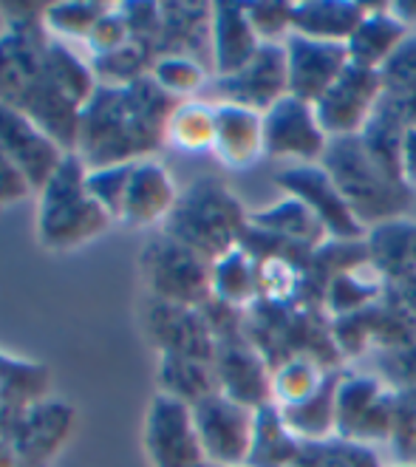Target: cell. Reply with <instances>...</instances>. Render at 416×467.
<instances>
[{"label":"cell","instance_id":"cell-1","mask_svg":"<svg viewBox=\"0 0 416 467\" xmlns=\"http://www.w3.org/2000/svg\"><path fill=\"white\" fill-rule=\"evenodd\" d=\"M97 88L88 57L51 37L43 20L6 26L0 35V102L17 108L68 153Z\"/></svg>","mask_w":416,"mask_h":467},{"label":"cell","instance_id":"cell-2","mask_svg":"<svg viewBox=\"0 0 416 467\" xmlns=\"http://www.w3.org/2000/svg\"><path fill=\"white\" fill-rule=\"evenodd\" d=\"M176 105L179 99L164 94L151 77L125 88L99 86L79 114L74 156L86 171L153 159L161 145H168L164 130Z\"/></svg>","mask_w":416,"mask_h":467},{"label":"cell","instance_id":"cell-3","mask_svg":"<svg viewBox=\"0 0 416 467\" xmlns=\"http://www.w3.org/2000/svg\"><path fill=\"white\" fill-rule=\"evenodd\" d=\"M246 227L249 218L230 190L215 179H199L179 196L161 233L207 264H215L241 246Z\"/></svg>","mask_w":416,"mask_h":467},{"label":"cell","instance_id":"cell-4","mask_svg":"<svg viewBox=\"0 0 416 467\" xmlns=\"http://www.w3.org/2000/svg\"><path fill=\"white\" fill-rule=\"evenodd\" d=\"M86 164L74 153L37 193V241L48 253H71L97 241L114 224L110 215L91 199L86 187Z\"/></svg>","mask_w":416,"mask_h":467},{"label":"cell","instance_id":"cell-5","mask_svg":"<svg viewBox=\"0 0 416 467\" xmlns=\"http://www.w3.org/2000/svg\"><path fill=\"white\" fill-rule=\"evenodd\" d=\"M323 168L335 179L340 193L357 213V218L363 213H369L371 218L394 215L405 207L408 187L380 168L363 148V142H359V136L331 140L323 156ZM359 222H363V218H359Z\"/></svg>","mask_w":416,"mask_h":467},{"label":"cell","instance_id":"cell-6","mask_svg":"<svg viewBox=\"0 0 416 467\" xmlns=\"http://www.w3.org/2000/svg\"><path fill=\"white\" fill-rule=\"evenodd\" d=\"M139 272H142V284L151 300H159V304L202 309L213 300V264H207L196 253H190L187 246H182L164 233L153 235L142 246Z\"/></svg>","mask_w":416,"mask_h":467},{"label":"cell","instance_id":"cell-7","mask_svg":"<svg viewBox=\"0 0 416 467\" xmlns=\"http://www.w3.org/2000/svg\"><path fill=\"white\" fill-rule=\"evenodd\" d=\"M192 420L204 451V462L213 467H246L255 439V410L227 394H210L192 405Z\"/></svg>","mask_w":416,"mask_h":467},{"label":"cell","instance_id":"cell-8","mask_svg":"<svg viewBox=\"0 0 416 467\" xmlns=\"http://www.w3.org/2000/svg\"><path fill=\"white\" fill-rule=\"evenodd\" d=\"M145 453L153 467H202L204 451L192 420V405L156 394L148 405L142 428Z\"/></svg>","mask_w":416,"mask_h":467},{"label":"cell","instance_id":"cell-9","mask_svg":"<svg viewBox=\"0 0 416 467\" xmlns=\"http://www.w3.org/2000/svg\"><path fill=\"white\" fill-rule=\"evenodd\" d=\"M380 99H382L380 71L351 63L335 86L315 102V114L328 140H348V136H359L366 130Z\"/></svg>","mask_w":416,"mask_h":467},{"label":"cell","instance_id":"cell-10","mask_svg":"<svg viewBox=\"0 0 416 467\" xmlns=\"http://www.w3.org/2000/svg\"><path fill=\"white\" fill-rule=\"evenodd\" d=\"M328 136L317 122L315 105L284 97L264 114V156L295 164H317L326 156Z\"/></svg>","mask_w":416,"mask_h":467},{"label":"cell","instance_id":"cell-11","mask_svg":"<svg viewBox=\"0 0 416 467\" xmlns=\"http://www.w3.org/2000/svg\"><path fill=\"white\" fill-rule=\"evenodd\" d=\"M74 422L77 410L66 400L48 397L32 408H26L9 439L17 467H48L68 445Z\"/></svg>","mask_w":416,"mask_h":467},{"label":"cell","instance_id":"cell-12","mask_svg":"<svg viewBox=\"0 0 416 467\" xmlns=\"http://www.w3.org/2000/svg\"><path fill=\"white\" fill-rule=\"evenodd\" d=\"M277 182L284 184V190L292 199L312 210V215L323 224L328 235L343 241L363 235V222H359L346 196L340 193L335 179L320 164H292L284 173H277Z\"/></svg>","mask_w":416,"mask_h":467},{"label":"cell","instance_id":"cell-13","mask_svg":"<svg viewBox=\"0 0 416 467\" xmlns=\"http://www.w3.org/2000/svg\"><path fill=\"white\" fill-rule=\"evenodd\" d=\"M215 91L221 102L241 105L249 111L266 114L275 102L289 97V66L284 43H264L249 66L238 74L215 79Z\"/></svg>","mask_w":416,"mask_h":467},{"label":"cell","instance_id":"cell-14","mask_svg":"<svg viewBox=\"0 0 416 467\" xmlns=\"http://www.w3.org/2000/svg\"><path fill=\"white\" fill-rule=\"evenodd\" d=\"M0 150L12 159L35 193H40L68 156V150H63L43 128L4 102H0Z\"/></svg>","mask_w":416,"mask_h":467},{"label":"cell","instance_id":"cell-15","mask_svg":"<svg viewBox=\"0 0 416 467\" xmlns=\"http://www.w3.org/2000/svg\"><path fill=\"white\" fill-rule=\"evenodd\" d=\"M142 320L148 328V337L159 348V354L192 357V360H204V363L215 360V337L202 309L148 300Z\"/></svg>","mask_w":416,"mask_h":467},{"label":"cell","instance_id":"cell-16","mask_svg":"<svg viewBox=\"0 0 416 467\" xmlns=\"http://www.w3.org/2000/svg\"><path fill=\"white\" fill-rule=\"evenodd\" d=\"M284 46L289 66V97H297L309 105H315L351 66L348 48L343 43H323L292 35Z\"/></svg>","mask_w":416,"mask_h":467},{"label":"cell","instance_id":"cell-17","mask_svg":"<svg viewBox=\"0 0 416 467\" xmlns=\"http://www.w3.org/2000/svg\"><path fill=\"white\" fill-rule=\"evenodd\" d=\"M179 196L182 193L176 190V182L161 161L156 159L136 161L122 207V224L130 227L164 224L171 218Z\"/></svg>","mask_w":416,"mask_h":467},{"label":"cell","instance_id":"cell-18","mask_svg":"<svg viewBox=\"0 0 416 467\" xmlns=\"http://www.w3.org/2000/svg\"><path fill=\"white\" fill-rule=\"evenodd\" d=\"M261 46L244 4H210V51L218 79L249 66Z\"/></svg>","mask_w":416,"mask_h":467},{"label":"cell","instance_id":"cell-19","mask_svg":"<svg viewBox=\"0 0 416 467\" xmlns=\"http://www.w3.org/2000/svg\"><path fill=\"white\" fill-rule=\"evenodd\" d=\"M215 159L230 171H246L264 156V114L241 105H215Z\"/></svg>","mask_w":416,"mask_h":467},{"label":"cell","instance_id":"cell-20","mask_svg":"<svg viewBox=\"0 0 416 467\" xmlns=\"http://www.w3.org/2000/svg\"><path fill=\"white\" fill-rule=\"evenodd\" d=\"M215 377H218V391L227 394L230 400L246 405V408H264L272 397V379L258 363L255 351L244 348L241 343L221 340L215 343Z\"/></svg>","mask_w":416,"mask_h":467},{"label":"cell","instance_id":"cell-21","mask_svg":"<svg viewBox=\"0 0 416 467\" xmlns=\"http://www.w3.org/2000/svg\"><path fill=\"white\" fill-rule=\"evenodd\" d=\"M335 417L343 439H385L391 431V408L382 405L380 389L369 379H351L338 389Z\"/></svg>","mask_w":416,"mask_h":467},{"label":"cell","instance_id":"cell-22","mask_svg":"<svg viewBox=\"0 0 416 467\" xmlns=\"http://www.w3.org/2000/svg\"><path fill=\"white\" fill-rule=\"evenodd\" d=\"M366 9H369L366 20L357 26V32L348 37L346 48L354 66L380 71L408 40V26L400 17H394L391 4H382L374 9L366 6Z\"/></svg>","mask_w":416,"mask_h":467},{"label":"cell","instance_id":"cell-23","mask_svg":"<svg viewBox=\"0 0 416 467\" xmlns=\"http://www.w3.org/2000/svg\"><path fill=\"white\" fill-rule=\"evenodd\" d=\"M369 9L363 4L346 0H323V4H295L292 9V35L323 40V43H348L357 26L366 20Z\"/></svg>","mask_w":416,"mask_h":467},{"label":"cell","instance_id":"cell-24","mask_svg":"<svg viewBox=\"0 0 416 467\" xmlns=\"http://www.w3.org/2000/svg\"><path fill=\"white\" fill-rule=\"evenodd\" d=\"M210 286H213V300H218V304H224L230 309L249 306L261 295L255 255L244 250V246H235L233 253L213 264Z\"/></svg>","mask_w":416,"mask_h":467},{"label":"cell","instance_id":"cell-25","mask_svg":"<svg viewBox=\"0 0 416 467\" xmlns=\"http://www.w3.org/2000/svg\"><path fill=\"white\" fill-rule=\"evenodd\" d=\"M48 391L51 371L46 363L0 351V405L12 410H26L48 400Z\"/></svg>","mask_w":416,"mask_h":467},{"label":"cell","instance_id":"cell-26","mask_svg":"<svg viewBox=\"0 0 416 467\" xmlns=\"http://www.w3.org/2000/svg\"><path fill=\"white\" fill-rule=\"evenodd\" d=\"M159 394L176 397L187 405H196L210 394H218V377L215 366L192 357L176 354H159Z\"/></svg>","mask_w":416,"mask_h":467},{"label":"cell","instance_id":"cell-27","mask_svg":"<svg viewBox=\"0 0 416 467\" xmlns=\"http://www.w3.org/2000/svg\"><path fill=\"white\" fill-rule=\"evenodd\" d=\"M164 142L184 153H207L215 142V105L182 99L168 119Z\"/></svg>","mask_w":416,"mask_h":467},{"label":"cell","instance_id":"cell-28","mask_svg":"<svg viewBox=\"0 0 416 467\" xmlns=\"http://www.w3.org/2000/svg\"><path fill=\"white\" fill-rule=\"evenodd\" d=\"M114 6V4H110ZM108 4L99 0H63V4H48L46 9V32L63 43H86L94 26L110 12Z\"/></svg>","mask_w":416,"mask_h":467},{"label":"cell","instance_id":"cell-29","mask_svg":"<svg viewBox=\"0 0 416 467\" xmlns=\"http://www.w3.org/2000/svg\"><path fill=\"white\" fill-rule=\"evenodd\" d=\"M295 456L292 431L284 425L281 410L264 405L255 410V439L246 467H284Z\"/></svg>","mask_w":416,"mask_h":467},{"label":"cell","instance_id":"cell-30","mask_svg":"<svg viewBox=\"0 0 416 467\" xmlns=\"http://www.w3.org/2000/svg\"><path fill=\"white\" fill-rule=\"evenodd\" d=\"M91 71L102 88H125L133 82L151 77L156 57L139 43H128L114 54H105V57H91Z\"/></svg>","mask_w":416,"mask_h":467},{"label":"cell","instance_id":"cell-31","mask_svg":"<svg viewBox=\"0 0 416 467\" xmlns=\"http://www.w3.org/2000/svg\"><path fill=\"white\" fill-rule=\"evenodd\" d=\"M249 224L261 227L264 233H281L284 238H295L300 244H315L326 235L323 224L312 215V210L307 204H300L297 199H286L281 204H275L258 215L249 218Z\"/></svg>","mask_w":416,"mask_h":467},{"label":"cell","instance_id":"cell-32","mask_svg":"<svg viewBox=\"0 0 416 467\" xmlns=\"http://www.w3.org/2000/svg\"><path fill=\"white\" fill-rule=\"evenodd\" d=\"M151 79L156 86L173 97V99H187L192 94H199L207 82V71L192 60V57H182V54H168V57H159L153 63V71H151Z\"/></svg>","mask_w":416,"mask_h":467},{"label":"cell","instance_id":"cell-33","mask_svg":"<svg viewBox=\"0 0 416 467\" xmlns=\"http://www.w3.org/2000/svg\"><path fill=\"white\" fill-rule=\"evenodd\" d=\"M133 164L136 161L114 164V168H97V171L86 173V187H88L91 199L110 215V222H122V207H125Z\"/></svg>","mask_w":416,"mask_h":467},{"label":"cell","instance_id":"cell-34","mask_svg":"<svg viewBox=\"0 0 416 467\" xmlns=\"http://www.w3.org/2000/svg\"><path fill=\"white\" fill-rule=\"evenodd\" d=\"M323 386V377L317 368H312L309 363H289L284 368H277V374L272 377V397L277 402V408H295L300 402H307L309 397H315Z\"/></svg>","mask_w":416,"mask_h":467},{"label":"cell","instance_id":"cell-35","mask_svg":"<svg viewBox=\"0 0 416 467\" xmlns=\"http://www.w3.org/2000/svg\"><path fill=\"white\" fill-rule=\"evenodd\" d=\"M261 43H286L292 37L295 4H244Z\"/></svg>","mask_w":416,"mask_h":467},{"label":"cell","instance_id":"cell-36","mask_svg":"<svg viewBox=\"0 0 416 467\" xmlns=\"http://www.w3.org/2000/svg\"><path fill=\"white\" fill-rule=\"evenodd\" d=\"M130 43V29H128V20L120 9V4L110 6V12L94 26V32L88 35V40L82 43L86 46V57H105V54H114L122 46Z\"/></svg>","mask_w":416,"mask_h":467},{"label":"cell","instance_id":"cell-37","mask_svg":"<svg viewBox=\"0 0 416 467\" xmlns=\"http://www.w3.org/2000/svg\"><path fill=\"white\" fill-rule=\"evenodd\" d=\"M29 193H35L26 176L15 168L12 159L0 150V213L9 210L12 204L23 202Z\"/></svg>","mask_w":416,"mask_h":467},{"label":"cell","instance_id":"cell-38","mask_svg":"<svg viewBox=\"0 0 416 467\" xmlns=\"http://www.w3.org/2000/svg\"><path fill=\"white\" fill-rule=\"evenodd\" d=\"M400 168H402V182H405L408 187H416V125L408 128L405 136H402Z\"/></svg>","mask_w":416,"mask_h":467},{"label":"cell","instance_id":"cell-39","mask_svg":"<svg viewBox=\"0 0 416 467\" xmlns=\"http://www.w3.org/2000/svg\"><path fill=\"white\" fill-rule=\"evenodd\" d=\"M391 12H394V17H400L405 26L413 20L416 23V4H391Z\"/></svg>","mask_w":416,"mask_h":467},{"label":"cell","instance_id":"cell-40","mask_svg":"<svg viewBox=\"0 0 416 467\" xmlns=\"http://www.w3.org/2000/svg\"><path fill=\"white\" fill-rule=\"evenodd\" d=\"M0 467H17L15 462V451L9 439H0Z\"/></svg>","mask_w":416,"mask_h":467},{"label":"cell","instance_id":"cell-41","mask_svg":"<svg viewBox=\"0 0 416 467\" xmlns=\"http://www.w3.org/2000/svg\"><path fill=\"white\" fill-rule=\"evenodd\" d=\"M397 467H413V464H397Z\"/></svg>","mask_w":416,"mask_h":467},{"label":"cell","instance_id":"cell-42","mask_svg":"<svg viewBox=\"0 0 416 467\" xmlns=\"http://www.w3.org/2000/svg\"><path fill=\"white\" fill-rule=\"evenodd\" d=\"M202 467H213V464H202Z\"/></svg>","mask_w":416,"mask_h":467}]
</instances>
